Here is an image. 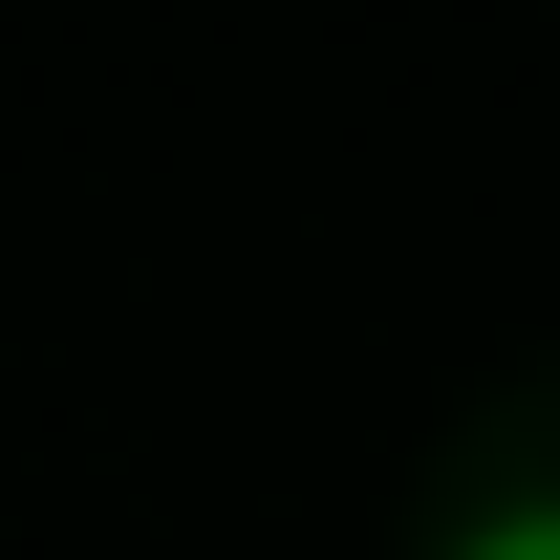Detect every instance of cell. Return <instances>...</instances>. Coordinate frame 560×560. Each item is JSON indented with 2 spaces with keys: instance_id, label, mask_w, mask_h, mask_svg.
<instances>
[{
  "instance_id": "cell-1",
  "label": "cell",
  "mask_w": 560,
  "mask_h": 560,
  "mask_svg": "<svg viewBox=\"0 0 560 560\" xmlns=\"http://www.w3.org/2000/svg\"><path fill=\"white\" fill-rule=\"evenodd\" d=\"M431 560H560V495H495V517H453Z\"/></svg>"
}]
</instances>
